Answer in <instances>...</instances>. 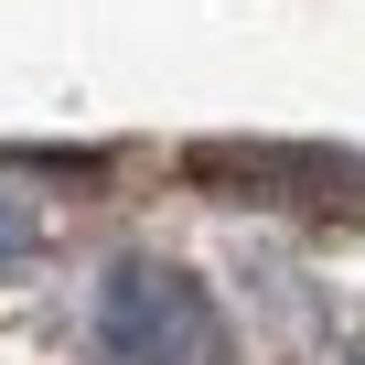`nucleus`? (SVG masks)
Segmentation results:
<instances>
[{
	"label": "nucleus",
	"mask_w": 365,
	"mask_h": 365,
	"mask_svg": "<svg viewBox=\"0 0 365 365\" xmlns=\"http://www.w3.org/2000/svg\"><path fill=\"white\" fill-rule=\"evenodd\" d=\"M97 344L118 365H226V322L194 269L172 258H118L97 279Z\"/></svg>",
	"instance_id": "obj_1"
},
{
	"label": "nucleus",
	"mask_w": 365,
	"mask_h": 365,
	"mask_svg": "<svg viewBox=\"0 0 365 365\" xmlns=\"http://www.w3.org/2000/svg\"><path fill=\"white\" fill-rule=\"evenodd\" d=\"M22 247H33V205H22V194H0V269H11Z\"/></svg>",
	"instance_id": "obj_2"
}]
</instances>
